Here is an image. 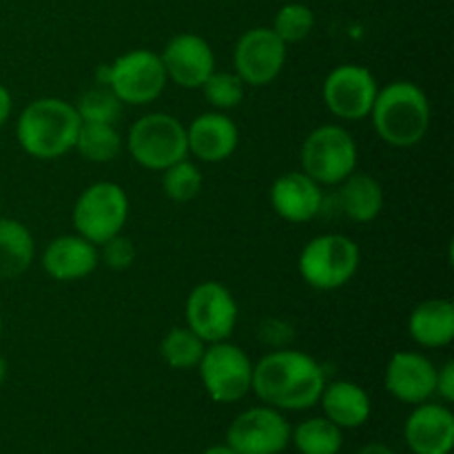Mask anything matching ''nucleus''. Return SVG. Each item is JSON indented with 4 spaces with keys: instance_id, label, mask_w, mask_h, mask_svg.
I'll return each mask as SVG.
<instances>
[{
    "instance_id": "nucleus-12",
    "label": "nucleus",
    "mask_w": 454,
    "mask_h": 454,
    "mask_svg": "<svg viewBox=\"0 0 454 454\" xmlns=\"http://www.w3.org/2000/svg\"><path fill=\"white\" fill-rule=\"evenodd\" d=\"M288 44L270 27L244 31L233 49V71L251 87H266L282 74Z\"/></svg>"
},
{
    "instance_id": "nucleus-5",
    "label": "nucleus",
    "mask_w": 454,
    "mask_h": 454,
    "mask_svg": "<svg viewBox=\"0 0 454 454\" xmlns=\"http://www.w3.org/2000/svg\"><path fill=\"white\" fill-rule=\"evenodd\" d=\"M167 82L160 53L151 49H131L98 69V84H106L122 105H151L162 96Z\"/></svg>"
},
{
    "instance_id": "nucleus-19",
    "label": "nucleus",
    "mask_w": 454,
    "mask_h": 454,
    "mask_svg": "<svg viewBox=\"0 0 454 454\" xmlns=\"http://www.w3.org/2000/svg\"><path fill=\"white\" fill-rule=\"evenodd\" d=\"M100 264V251L82 235H60L47 244L43 269L56 282H78L89 278Z\"/></svg>"
},
{
    "instance_id": "nucleus-18",
    "label": "nucleus",
    "mask_w": 454,
    "mask_h": 454,
    "mask_svg": "<svg viewBox=\"0 0 454 454\" xmlns=\"http://www.w3.org/2000/svg\"><path fill=\"white\" fill-rule=\"evenodd\" d=\"M189 153L200 162L217 164L229 160L239 145V129L224 111L200 114L186 127Z\"/></svg>"
},
{
    "instance_id": "nucleus-20",
    "label": "nucleus",
    "mask_w": 454,
    "mask_h": 454,
    "mask_svg": "<svg viewBox=\"0 0 454 454\" xmlns=\"http://www.w3.org/2000/svg\"><path fill=\"white\" fill-rule=\"evenodd\" d=\"M317 403L322 406L324 417L340 426L341 430L359 428L371 419L372 412V403L366 390L348 380L326 381Z\"/></svg>"
},
{
    "instance_id": "nucleus-11",
    "label": "nucleus",
    "mask_w": 454,
    "mask_h": 454,
    "mask_svg": "<svg viewBox=\"0 0 454 454\" xmlns=\"http://www.w3.org/2000/svg\"><path fill=\"white\" fill-rule=\"evenodd\" d=\"M291 424L282 411L255 406L235 417L226 433V446L238 454H279L291 443Z\"/></svg>"
},
{
    "instance_id": "nucleus-21",
    "label": "nucleus",
    "mask_w": 454,
    "mask_h": 454,
    "mask_svg": "<svg viewBox=\"0 0 454 454\" xmlns=\"http://www.w3.org/2000/svg\"><path fill=\"white\" fill-rule=\"evenodd\" d=\"M408 333L421 348H446L454 340V304L446 297L419 301L408 317Z\"/></svg>"
},
{
    "instance_id": "nucleus-13",
    "label": "nucleus",
    "mask_w": 454,
    "mask_h": 454,
    "mask_svg": "<svg viewBox=\"0 0 454 454\" xmlns=\"http://www.w3.org/2000/svg\"><path fill=\"white\" fill-rule=\"evenodd\" d=\"M380 84L371 69L362 65H340L322 84V100L335 118L357 122L371 115Z\"/></svg>"
},
{
    "instance_id": "nucleus-4",
    "label": "nucleus",
    "mask_w": 454,
    "mask_h": 454,
    "mask_svg": "<svg viewBox=\"0 0 454 454\" xmlns=\"http://www.w3.org/2000/svg\"><path fill=\"white\" fill-rule=\"evenodd\" d=\"M129 155L149 171L168 168L171 164L189 158V142H186V127L171 114L142 115L131 124L127 133Z\"/></svg>"
},
{
    "instance_id": "nucleus-14",
    "label": "nucleus",
    "mask_w": 454,
    "mask_h": 454,
    "mask_svg": "<svg viewBox=\"0 0 454 454\" xmlns=\"http://www.w3.org/2000/svg\"><path fill=\"white\" fill-rule=\"evenodd\" d=\"M167 80L182 89H200L215 71V53L211 44L198 34H177L164 44L160 53Z\"/></svg>"
},
{
    "instance_id": "nucleus-23",
    "label": "nucleus",
    "mask_w": 454,
    "mask_h": 454,
    "mask_svg": "<svg viewBox=\"0 0 454 454\" xmlns=\"http://www.w3.org/2000/svg\"><path fill=\"white\" fill-rule=\"evenodd\" d=\"M35 257L31 231L13 217H0V279H16L29 270Z\"/></svg>"
},
{
    "instance_id": "nucleus-22",
    "label": "nucleus",
    "mask_w": 454,
    "mask_h": 454,
    "mask_svg": "<svg viewBox=\"0 0 454 454\" xmlns=\"http://www.w3.org/2000/svg\"><path fill=\"white\" fill-rule=\"evenodd\" d=\"M337 191V204L348 220L357 224H368L377 220L384 208V189L380 180L368 173H350Z\"/></svg>"
},
{
    "instance_id": "nucleus-36",
    "label": "nucleus",
    "mask_w": 454,
    "mask_h": 454,
    "mask_svg": "<svg viewBox=\"0 0 454 454\" xmlns=\"http://www.w3.org/2000/svg\"><path fill=\"white\" fill-rule=\"evenodd\" d=\"M202 454H238V452L231 450L229 446H213V448H208V450H204Z\"/></svg>"
},
{
    "instance_id": "nucleus-30",
    "label": "nucleus",
    "mask_w": 454,
    "mask_h": 454,
    "mask_svg": "<svg viewBox=\"0 0 454 454\" xmlns=\"http://www.w3.org/2000/svg\"><path fill=\"white\" fill-rule=\"evenodd\" d=\"M215 111H231L244 100V82L235 71H213L200 87Z\"/></svg>"
},
{
    "instance_id": "nucleus-33",
    "label": "nucleus",
    "mask_w": 454,
    "mask_h": 454,
    "mask_svg": "<svg viewBox=\"0 0 454 454\" xmlns=\"http://www.w3.org/2000/svg\"><path fill=\"white\" fill-rule=\"evenodd\" d=\"M12 109H13V100L9 89L0 82V129L7 124V120L12 118Z\"/></svg>"
},
{
    "instance_id": "nucleus-27",
    "label": "nucleus",
    "mask_w": 454,
    "mask_h": 454,
    "mask_svg": "<svg viewBox=\"0 0 454 454\" xmlns=\"http://www.w3.org/2000/svg\"><path fill=\"white\" fill-rule=\"evenodd\" d=\"M74 106L82 122L115 124L122 115L124 105L106 84H96V87L87 89Z\"/></svg>"
},
{
    "instance_id": "nucleus-34",
    "label": "nucleus",
    "mask_w": 454,
    "mask_h": 454,
    "mask_svg": "<svg viewBox=\"0 0 454 454\" xmlns=\"http://www.w3.org/2000/svg\"><path fill=\"white\" fill-rule=\"evenodd\" d=\"M357 454H395L393 450H390L386 443H366V446H362L357 450Z\"/></svg>"
},
{
    "instance_id": "nucleus-1",
    "label": "nucleus",
    "mask_w": 454,
    "mask_h": 454,
    "mask_svg": "<svg viewBox=\"0 0 454 454\" xmlns=\"http://www.w3.org/2000/svg\"><path fill=\"white\" fill-rule=\"evenodd\" d=\"M326 372L309 353L275 348L253 364L251 390L262 403L278 411H309L319 402Z\"/></svg>"
},
{
    "instance_id": "nucleus-28",
    "label": "nucleus",
    "mask_w": 454,
    "mask_h": 454,
    "mask_svg": "<svg viewBox=\"0 0 454 454\" xmlns=\"http://www.w3.org/2000/svg\"><path fill=\"white\" fill-rule=\"evenodd\" d=\"M204 186V176L195 162L189 158L171 164L162 171V189L164 195L173 202H191L200 195Z\"/></svg>"
},
{
    "instance_id": "nucleus-15",
    "label": "nucleus",
    "mask_w": 454,
    "mask_h": 454,
    "mask_svg": "<svg viewBox=\"0 0 454 454\" xmlns=\"http://www.w3.org/2000/svg\"><path fill=\"white\" fill-rule=\"evenodd\" d=\"M437 366L426 355L399 350L386 364L384 386L397 402L417 403L430 402L434 397Z\"/></svg>"
},
{
    "instance_id": "nucleus-3",
    "label": "nucleus",
    "mask_w": 454,
    "mask_h": 454,
    "mask_svg": "<svg viewBox=\"0 0 454 454\" xmlns=\"http://www.w3.org/2000/svg\"><path fill=\"white\" fill-rule=\"evenodd\" d=\"M377 136L390 146L411 149L419 145L430 127V102L419 84L395 80L380 87L371 115Z\"/></svg>"
},
{
    "instance_id": "nucleus-37",
    "label": "nucleus",
    "mask_w": 454,
    "mask_h": 454,
    "mask_svg": "<svg viewBox=\"0 0 454 454\" xmlns=\"http://www.w3.org/2000/svg\"><path fill=\"white\" fill-rule=\"evenodd\" d=\"M0 337H3V317H0Z\"/></svg>"
},
{
    "instance_id": "nucleus-8",
    "label": "nucleus",
    "mask_w": 454,
    "mask_h": 454,
    "mask_svg": "<svg viewBox=\"0 0 454 454\" xmlns=\"http://www.w3.org/2000/svg\"><path fill=\"white\" fill-rule=\"evenodd\" d=\"M129 220V198L115 182H93L78 195L71 211L75 233L100 247L122 233Z\"/></svg>"
},
{
    "instance_id": "nucleus-10",
    "label": "nucleus",
    "mask_w": 454,
    "mask_h": 454,
    "mask_svg": "<svg viewBox=\"0 0 454 454\" xmlns=\"http://www.w3.org/2000/svg\"><path fill=\"white\" fill-rule=\"evenodd\" d=\"M186 326L207 344L226 341L238 326L239 309L233 293L215 279L198 284L184 304Z\"/></svg>"
},
{
    "instance_id": "nucleus-24",
    "label": "nucleus",
    "mask_w": 454,
    "mask_h": 454,
    "mask_svg": "<svg viewBox=\"0 0 454 454\" xmlns=\"http://www.w3.org/2000/svg\"><path fill=\"white\" fill-rule=\"evenodd\" d=\"M124 140L118 129H115V124L82 122L78 129L74 149L89 162L106 164L118 158Z\"/></svg>"
},
{
    "instance_id": "nucleus-35",
    "label": "nucleus",
    "mask_w": 454,
    "mask_h": 454,
    "mask_svg": "<svg viewBox=\"0 0 454 454\" xmlns=\"http://www.w3.org/2000/svg\"><path fill=\"white\" fill-rule=\"evenodd\" d=\"M7 375H9V364H7V359H4L3 355H0V386H3L4 381H7Z\"/></svg>"
},
{
    "instance_id": "nucleus-7",
    "label": "nucleus",
    "mask_w": 454,
    "mask_h": 454,
    "mask_svg": "<svg viewBox=\"0 0 454 454\" xmlns=\"http://www.w3.org/2000/svg\"><path fill=\"white\" fill-rule=\"evenodd\" d=\"M357 142L341 124H322L301 145V171L322 186H337L357 168Z\"/></svg>"
},
{
    "instance_id": "nucleus-17",
    "label": "nucleus",
    "mask_w": 454,
    "mask_h": 454,
    "mask_svg": "<svg viewBox=\"0 0 454 454\" xmlns=\"http://www.w3.org/2000/svg\"><path fill=\"white\" fill-rule=\"evenodd\" d=\"M270 208L282 220L304 224L315 220L324 208L322 184L306 176L304 171H288L270 184Z\"/></svg>"
},
{
    "instance_id": "nucleus-32",
    "label": "nucleus",
    "mask_w": 454,
    "mask_h": 454,
    "mask_svg": "<svg viewBox=\"0 0 454 454\" xmlns=\"http://www.w3.org/2000/svg\"><path fill=\"white\" fill-rule=\"evenodd\" d=\"M434 395H437L443 403L454 402V362H446L442 368H437Z\"/></svg>"
},
{
    "instance_id": "nucleus-25",
    "label": "nucleus",
    "mask_w": 454,
    "mask_h": 454,
    "mask_svg": "<svg viewBox=\"0 0 454 454\" xmlns=\"http://www.w3.org/2000/svg\"><path fill=\"white\" fill-rule=\"evenodd\" d=\"M291 442L300 454H340L344 430L326 417H310L293 430Z\"/></svg>"
},
{
    "instance_id": "nucleus-31",
    "label": "nucleus",
    "mask_w": 454,
    "mask_h": 454,
    "mask_svg": "<svg viewBox=\"0 0 454 454\" xmlns=\"http://www.w3.org/2000/svg\"><path fill=\"white\" fill-rule=\"evenodd\" d=\"M98 251H100L102 264L109 266L111 270H127L129 266L136 262V247H133L131 239L124 238L122 233L106 239L105 244L98 247Z\"/></svg>"
},
{
    "instance_id": "nucleus-6",
    "label": "nucleus",
    "mask_w": 454,
    "mask_h": 454,
    "mask_svg": "<svg viewBox=\"0 0 454 454\" xmlns=\"http://www.w3.org/2000/svg\"><path fill=\"white\" fill-rule=\"evenodd\" d=\"M362 253L355 239L341 233H324L301 248L297 270L315 291H337L355 278Z\"/></svg>"
},
{
    "instance_id": "nucleus-29",
    "label": "nucleus",
    "mask_w": 454,
    "mask_h": 454,
    "mask_svg": "<svg viewBox=\"0 0 454 454\" xmlns=\"http://www.w3.org/2000/svg\"><path fill=\"white\" fill-rule=\"evenodd\" d=\"M315 27V13L309 4L286 3L273 18L270 29L279 35L286 44L301 43L310 35Z\"/></svg>"
},
{
    "instance_id": "nucleus-2",
    "label": "nucleus",
    "mask_w": 454,
    "mask_h": 454,
    "mask_svg": "<svg viewBox=\"0 0 454 454\" xmlns=\"http://www.w3.org/2000/svg\"><path fill=\"white\" fill-rule=\"evenodd\" d=\"M78 111L62 98H38L22 109L16 120V140L27 155L35 160H58L74 151Z\"/></svg>"
},
{
    "instance_id": "nucleus-9",
    "label": "nucleus",
    "mask_w": 454,
    "mask_h": 454,
    "mask_svg": "<svg viewBox=\"0 0 454 454\" xmlns=\"http://www.w3.org/2000/svg\"><path fill=\"white\" fill-rule=\"evenodd\" d=\"M195 371L207 395L215 403H235L251 393V357L229 340L207 344V350Z\"/></svg>"
},
{
    "instance_id": "nucleus-16",
    "label": "nucleus",
    "mask_w": 454,
    "mask_h": 454,
    "mask_svg": "<svg viewBox=\"0 0 454 454\" xmlns=\"http://www.w3.org/2000/svg\"><path fill=\"white\" fill-rule=\"evenodd\" d=\"M403 437L415 454H452L454 415L446 403L424 402L406 419Z\"/></svg>"
},
{
    "instance_id": "nucleus-26",
    "label": "nucleus",
    "mask_w": 454,
    "mask_h": 454,
    "mask_svg": "<svg viewBox=\"0 0 454 454\" xmlns=\"http://www.w3.org/2000/svg\"><path fill=\"white\" fill-rule=\"evenodd\" d=\"M207 350V341L189 326H176L160 341V355L173 371H195Z\"/></svg>"
}]
</instances>
